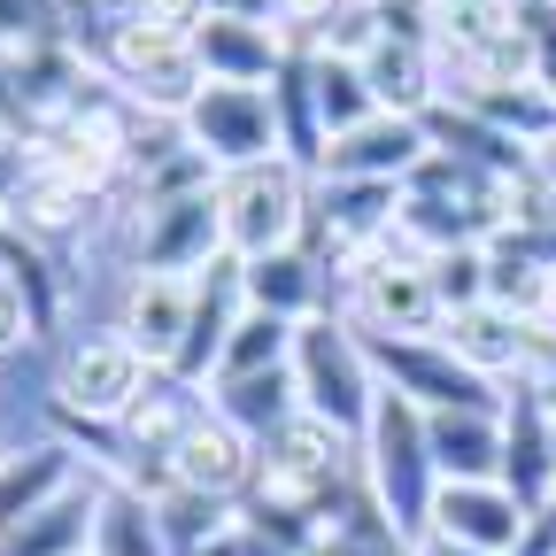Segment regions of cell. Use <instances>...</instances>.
Segmentation results:
<instances>
[{
	"mask_svg": "<svg viewBox=\"0 0 556 556\" xmlns=\"http://www.w3.org/2000/svg\"><path fill=\"white\" fill-rule=\"evenodd\" d=\"M332 309L356 325V332H387V340H426L441 332V294H433V270L402 232H387L379 248H364L332 278Z\"/></svg>",
	"mask_w": 556,
	"mask_h": 556,
	"instance_id": "6da1fadb",
	"label": "cell"
},
{
	"mask_svg": "<svg viewBox=\"0 0 556 556\" xmlns=\"http://www.w3.org/2000/svg\"><path fill=\"white\" fill-rule=\"evenodd\" d=\"M356 464H364V486H371V503L387 510V526H394L402 541L426 533L433 495H441L433 441H426V409L379 387V409H371V426H364V441H356Z\"/></svg>",
	"mask_w": 556,
	"mask_h": 556,
	"instance_id": "7a4b0ae2",
	"label": "cell"
},
{
	"mask_svg": "<svg viewBox=\"0 0 556 556\" xmlns=\"http://www.w3.org/2000/svg\"><path fill=\"white\" fill-rule=\"evenodd\" d=\"M294 394H302V417H317V426H332L348 441H364L371 409H379V371H371L364 332L340 309L294 325Z\"/></svg>",
	"mask_w": 556,
	"mask_h": 556,
	"instance_id": "3957f363",
	"label": "cell"
},
{
	"mask_svg": "<svg viewBox=\"0 0 556 556\" xmlns=\"http://www.w3.org/2000/svg\"><path fill=\"white\" fill-rule=\"evenodd\" d=\"M116 240L124 270H163V278H201L208 263H225V208L217 186L163 193V201H116Z\"/></svg>",
	"mask_w": 556,
	"mask_h": 556,
	"instance_id": "277c9868",
	"label": "cell"
},
{
	"mask_svg": "<svg viewBox=\"0 0 556 556\" xmlns=\"http://www.w3.org/2000/svg\"><path fill=\"white\" fill-rule=\"evenodd\" d=\"M309 193H317V178H309L294 155L225 170V178H217L225 255H232V263H255V255H278V248H302V240H309Z\"/></svg>",
	"mask_w": 556,
	"mask_h": 556,
	"instance_id": "5b68a950",
	"label": "cell"
},
{
	"mask_svg": "<svg viewBox=\"0 0 556 556\" xmlns=\"http://www.w3.org/2000/svg\"><path fill=\"white\" fill-rule=\"evenodd\" d=\"M155 364L116 332V325H93V332H70L62 356H54V387H47V409L62 426H116V417L148 394Z\"/></svg>",
	"mask_w": 556,
	"mask_h": 556,
	"instance_id": "8992f818",
	"label": "cell"
},
{
	"mask_svg": "<svg viewBox=\"0 0 556 556\" xmlns=\"http://www.w3.org/2000/svg\"><path fill=\"white\" fill-rule=\"evenodd\" d=\"M101 78L131 101V109H148V116H186L208 86V70L193 54V39L163 31V24H124L109 47H101Z\"/></svg>",
	"mask_w": 556,
	"mask_h": 556,
	"instance_id": "52a82bcc",
	"label": "cell"
},
{
	"mask_svg": "<svg viewBox=\"0 0 556 556\" xmlns=\"http://www.w3.org/2000/svg\"><path fill=\"white\" fill-rule=\"evenodd\" d=\"M364 348H371L379 387H387V394H402V402H417L426 417H441V409H486V417H495V409L510 402V387L479 379V371L456 356L441 332H426V340H387V332H364Z\"/></svg>",
	"mask_w": 556,
	"mask_h": 556,
	"instance_id": "ba28073f",
	"label": "cell"
},
{
	"mask_svg": "<svg viewBox=\"0 0 556 556\" xmlns=\"http://www.w3.org/2000/svg\"><path fill=\"white\" fill-rule=\"evenodd\" d=\"M178 131H186V148L217 170V178L287 155V131H278L270 86H201V101L178 116Z\"/></svg>",
	"mask_w": 556,
	"mask_h": 556,
	"instance_id": "9c48e42d",
	"label": "cell"
},
{
	"mask_svg": "<svg viewBox=\"0 0 556 556\" xmlns=\"http://www.w3.org/2000/svg\"><path fill=\"white\" fill-rule=\"evenodd\" d=\"M433 155V131H426V116H364L356 131H340V139H325V155H317V170L309 178H371V186H409V170Z\"/></svg>",
	"mask_w": 556,
	"mask_h": 556,
	"instance_id": "30bf717a",
	"label": "cell"
},
{
	"mask_svg": "<svg viewBox=\"0 0 556 556\" xmlns=\"http://www.w3.org/2000/svg\"><path fill=\"white\" fill-rule=\"evenodd\" d=\"M526 503L510 495L503 479H441V495H433V518L426 533L456 541V548H479V556H518L526 548Z\"/></svg>",
	"mask_w": 556,
	"mask_h": 556,
	"instance_id": "8fae6325",
	"label": "cell"
},
{
	"mask_svg": "<svg viewBox=\"0 0 556 556\" xmlns=\"http://www.w3.org/2000/svg\"><path fill=\"white\" fill-rule=\"evenodd\" d=\"M186 325H193V278H163V270H131V278H124L116 332H124L155 371H178Z\"/></svg>",
	"mask_w": 556,
	"mask_h": 556,
	"instance_id": "7c38bea8",
	"label": "cell"
},
{
	"mask_svg": "<svg viewBox=\"0 0 556 556\" xmlns=\"http://www.w3.org/2000/svg\"><path fill=\"white\" fill-rule=\"evenodd\" d=\"M78 479H93V456L78 441H16L0 448V533H16L47 503H62Z\"/></svg>",
	"mask_w": 556,
	"mask_h": 556,
	"instance_id": "4fadbf2b",
	"label": "cell"
},
{
	"mask_svg": "<svg viewBox=\"0 0 556 556\" xmlns=\"http://www.w3.org/2000/svg\"><path fill=\"white\" fill-rule=\"evenodd\" d=\"M170 479L186 486V495L248 503V486H255V441L232 426V417L201 409V417H193V433L178 441V464H170Z\"/></svg>",
	"mask_w": 556,
	"mask_h": 556,
	"instance_id": "5bb4252c",
	"label": "cell"
},
{
	"mask_svg": "<svg viewBox=\"0 0 556 556\" xmlns=\"http://www.w3.org/2000/svg\"><path fill=\"white\" fill-rule=\"evenodd\" d=\"M193 54L208 70V86H278V70L294 62V47L263 16H208L193 31Z\"/></svg>",
	"mask_w": 556,
	"mask_h": 556,
	"instance_id": "9a60e30c",
	"label": "cell"
},
{
	"mask_svg": "<svg viewBox=\"0 0 556 556\" xmlns=\"http://www.w3.org/2000/svg\"><path fill=\"white\" fill-rule=\"evenodd\" d=\"M240 317H248V287H240V263L225 255V263H208V270L193 278V325H186L178 379H193V387L217 379V364H225V348H232Z\"/></svg>",
	"mask_w": 556,
	"mask_h": 556,
	"instance_id": "2e32d148",
	"label": "cell"
},
{
	"mask_svg": "<svg viewBox=\"0 0 556 556\" xmlns=\"http://www.w3.org/2000/svg\"><path fill=\"white\" fill-rule=\"evenodd\" d=\"M240 287H248V309L287 317V325H309V317L332 309V270L309 248H278V255L240 263Z\"/></svg>",
	"mask_w": 556,
	"mask_h": 556,
	"instance_id": "e0dca14e",
	"label": "cell"
},
{
	"mask_svg": "<svg viewBox=\"0 0 556 556\" xmlns=\"http://www.w3.org/2000/svg\"><path fill=\"white\" fill-rule=\"evenodd\" d=\"M364 86L387 116H433L441 109V54L433 39L409 31H379V47L364 54Z\"/></svg>",
	"mask_w": 556,
	"mask_h": 556,
	"instance_id": "ac0fdd59",
	"label": "cell"
},
{
	"mask_svg": "<svg viewBox=\"0 0 556 556\" xmlns=\"http://www.w3.org/2000/svg\"><path fill=\"white\" fill-rule=\"evenodd\" d=\"M503 486L526 503V518L556 495V448H548V402L533 387H510L503 402Z\"/></svg>",
	"mask_w": 556,
	"mask_h": 556,
	"instance_id": "d6986e66",
	"label": "cell"
},
{
	"mask_svg": "<svg viewBox=\"0 0 556 556\" xmlns=\"http://www.w3.org/2000/svg\"><path fill=\"white\" fill-rule=\"evenodd\" d=\"M208 409L217 417H232V426L263 448L287 417H302V394H294V356L278 364V371H248V379H217L208 387Z\"/></svg>",
	"mask_w": 556,
	"mask_h": 556,
	"instance_id": "ffe728a7",
	"label": "cell"
},
{
	"mask_svg": "<svg viewBox=\"0 0 556 556\" xmlns=\"http://www.w3.org/2000/svg\"><path fill=\"white\" fill-rule=\"evenodd\" d=\"M426 441L441 479H503V409H441L426 417Z\"/></svg>",
	"mask_w": 556,
	"mask_h": 556,
	"instance_id": "44dd1931",
	"label": "cell"
},
{
	"mask_svg": "<svg viewBox=\"0 0 556 556\" xmlns=\"http://www.w3.org/2000/svg\"><path fill=\"white\" fill-rule=\"evenodd\" d=\"M93 510H101V471L78 479L62 503H47L39 518H24L16 533H0V556H86L93 548Z\"/></svg>",
	"mask_w": 556,
	"mask_h": 556,
	"instance_id": "7402d4cb",
	"label": "cell"
},
{
	"mask_svg": "<svg viewBox=\"0 0 556 556\" xmlns=\"http://www.w3.org/2000/svg\"><path fill=\"white\" fill-rule=\"evenodd\" d=\"M86 556H170L155 495H139V486L101 471V510H93V548Z\"/></svg>",
	"mask_w": 556,
	"mask_h": 556,
	"instance_id": "603a6c76",
	"label": "cell"
},
{
	"mask_svg": "<svg viewBox=\"0 0 556 556\" xmlns=\"http://www.w3.org/2000/svg\"><path fill=\"white\" fill-rule=\"evenodd\" d=\"M441 340L456 348V356H464L479 379H495V387H510V379H518V317H510V309L471 302V309L441 317Z\"/></svg>",
	"mask_w": 556,
	"mask_h": 556,
	"instance_id": "cb8c5ba5",
	"label": "cell"
},
{
	"mask_svg": "<svg viewBox=\"0 0 556 556\" xmlns=\"http://www.w3.org/2000/svg\"><path fill=\"white\" fill-rule=\"evenodd\" d=\"M309 101H317L325 139H340V131H356L364 116H379V101L364 86V62H340V54H309Z\"/></svg>",
	"mask_w": 556,
	"mask_h": 556,
	"instance_id": "d4e9b609",
	"label": "cell"
},
{
	"mask_svg": "<svg viewBox=\"0 0 556 556\" xmlns=\"http://www.w3.org/2000/svg\"><path fill=\"white\" fill-rule=\"evenodd\" d=\"M163 510V541L170 556H208L232 526H240V503H217V495H186V486H170V495H155Z\"/></svg>",
	"mask_w": 556,
	"mask_h": 556,
	"instance_id": "484cf974",
	"label": "cell"
},
{
	"mask_svg": "<svg viewBox=\"0 0 556 556\" xmlns=\"http://www.w3.org/2000/svg\"><path fill=\"white\" fill-rule=\"evenodd\" d=\"M294 356V325L287 317H263V309H248L240 317V332H232V348H225V364H217V379H248V371H278ZM208 379V387H217Z\"/></svg>",
	"mask_w": 556,
	"mask_h": 556,
	"instance_id": "4316f807",
	"label": "cell"
},
{
	"mask_svg": "<svg viewBox=\"0 0 556 556\" xmlns=\"http://www.w3.org/2000/svg\"><path fill=\"white\" fill-rule=\"evenodd\" d=\"M426 270H433L441 317H456V309L486 302V240H471V248H448V255H426Z\"/></svg>",
	"mask_w": 556,
	"mask_h": 556,
	"instance_id": "83f0119b",
	"label": "cell"
},
{
	"mask_svg": "<svg viewBox=\"0 0 556 556\" xmlns=\"http://www.w3.org/2000/svg\"><path fill=\"white\" fill-rule=\"evenodd\" d=\"M47 39H62L54 0H0V54H24V47H47Z\"/></svg>",
	"mask_w": 556,
	"mask_h": 556,
	"instance_id": "f1b7e54d",
	"label": "cell"
},
{
	"mask_svg": "<svg viewBox=\"0 0 556 556\" xmlns=\"http://www.w3.org/2000/svg\"><path fill=\"white\" fill-rule=\"evenodd\" d=\"M39 340V317H31V294L16 287L9 270H0V364L16 356V348H31Z\"/></svg>",
	"mask_w": 556,
	"mask_h": 556,
	"instance_id": "f546056e",
	"label": "cell"
},
{
	"mask_svg": "<svg viewBox=\"0 0 556 556\" xmlns=\"http://www.w3.org/2000/svg\"><path fill=\"white\" fill-rule=\"evenodd\" d=\"M526 31H533V86H548L556 101V0H541V9H518Z\"/></svg>",
	"mask_w": 556,
	"mask_h": 556,
	"instance_id": "4dcf8cb0",
	"label": "cell"
},
{
	"mask_svg": "<svg viewBox=\"0 0 556 556\" xmlns=\"http://www.w3.org/2000/svg\"><path fill=\"white\" fill-rule=\"evenodd\" d=\"M409 556H479V548H456V541H441V533H417Z\"/></svg>",
	"mask_w": 556,
	"mask_h": 556,
	"instance_id": "1f68e13d",
	"label": "cell"
},
{
	"mask_svg": "<svg viewBox=\"0 0 556 556\" xmlns=\"http://www.w3.org/2000/svg\"><path fill=\"white\" fill-rule=\"evenodd\" d=\"M533 163H541V170H548V178H556V139H548V148H541V155H533Z\"/></svg>",
	"mask_w": 556,
	"mask_h": 556,
	"instance_id": "d6a6232c",
	"label": "cell"
},
{
	"mask_svg": "<svg viewBox=\"0 0 556 556\" xmlns=\"http://www.w3.org/2000/svg\"><path fill=\"white\" fill-rule=\"evenodd\" d=\"M548 317H556V270H548Z\"/></svg>",
	"mask_w": 556,
	"mask_h": 556,
	"instance_id": "836d02e7",
	"label": "cell"
},
{
	"mask_svg": "<svg viewBox=\"0 0 556 556\" xmlns=\"http://www.w3.org/2000/svg\"><path fill=\"white\" fill-rule=\"evenodd\" d=\"M548 448H556V409H548Z\"/></svg>",
	"mask_w": 556,
	"mask_h": 556,
	"instance_id": "e575fe53",
	"label": "cell"
},
{
	"mask_svg": "<svg viewBox=\"0 0 556 556\" xmlns=\"http://www.w3.org/2000/svg\"><path fill=\"white\" fill-rule=\"evenodd\" d=\"M541 402H548V409H556V387H548V394H541Z\"/></svg>",
	"mask_w": 556,
	"mask_h": 556,
	"instance_id": "d590c367",
	"label": "cell"
},
{
	"mask_svg": "<svg viewBox=\"0 0 556 556\" xmlns=\"http://www.w3.org/2000/svg\"><path fill=\"white\" fill-rule=\"evenodd\" d=\"M518 9H541V0H518Z\"/></svg>",
	"mask_w": 556,
	"mask_h": 556,
	"instance_id": "8d00e7d4",
	"label": "cell"
},
{
	"mask_svg": "<svg viewBox=\"0 0 556 556\" xmlns=\"http://www.w3.org/2000/svg\"><path fill=\"white\" fill-rule=\"evenodd\" d=\"M0 448H9V441H0Z\"/></svg>",
	"mask_w": 556,
	"mask_h": 556,
	"instance_id": "74e56055",
	"label": "cell"
}]
</instances>
